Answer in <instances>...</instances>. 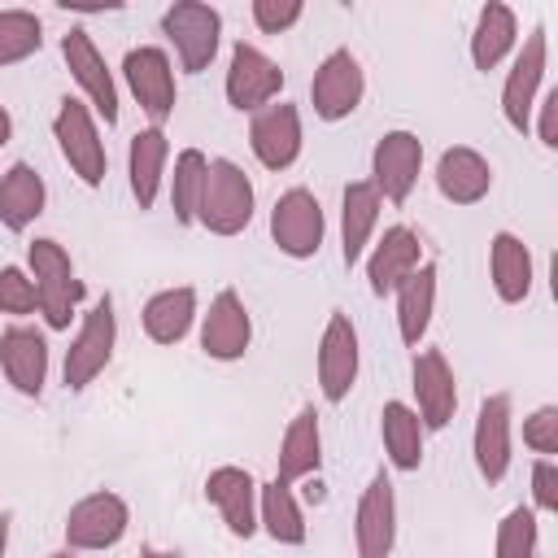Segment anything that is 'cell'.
Here are the masks:
<instances>
[{
  "label": "cell",
  "instance_id": "obj_43",
  "mask_svg": "<svg viewBox=\"0 0 558 558\" xmlns=\"http://www.w3.org/2000/svg\"><path fill=\"white\" fill-rule=\"evenodd\" d=\"M9 523H13V514L4 510V514H0V558H4V545H9Z\"/></svg>",
  "mask_w": 558,
  "mask_h": 558
},
{
  "label": "cell",
  "instance_id": "obj_21",
  "mask_svg": "<svg viewBox=\"0 0 558 558\" xmlns=\"http://www.w3.org/2000/svg\"><path fill=\"white\" fill-rule=\"evenodd\" d=\"M475 466L488 484H497L510 466V397L506 392H493L484 397L480 405V418H475Z\"/></svg>",
  "mask_w": 558,
  "mask_h": 558
},
{
  "label": "cell",
  "instance_id": "obj_27",
  "mask_svg": "<svg viewBox=\"0 0 558 558\" xmlns=\"http://www.w3.org/2000/svg\"><path fill=\"white\" fill-rule=\"evenodd\" d=\"M488 270H493V288L501 301H523L532 292V253L519 235L501 231L493 235V248H488Z\"/></svg>",
  "mask_w": 558,
  "mask_h": 558
},
{
  "label": "cell",
  "instance_id": "obj_11",
  "mask_svg": "<svg viewBox=\"0 0 558 558\" xmlns=\"http://www.w3.org/2000/svg\"><path fill=\"white\" fill-rule=\"evenodd\" d=\"M61 57H65L70 74L78 78V87L92 96V105H96V113L105 118V126H113V122H118V87H113V78H109V70H105V57L96 52V44H92V35H87L83 26H74V31L61 39Z\"/></svg>",
  "mask_w": 558,
  "mask_h": 558
},
{
  "label": "cell",
  "instance_id": "obj_5",
  "mask_svg": "<svg viewBox=\"0 0 558 558\" xmlns=\"http://www.w3.org/2000/svg\"><path fill=\"white\" fill-rule=\"evenodd\" d=\"M113 340H118V318H113V301H96L92 314L83 318V331L78 340L65 349V384L70 388H87L105 362L113 357Z\"/></svg>",
  "mask_w": 558,
  "mask_h": 558
},
{
  "label": "cell",
  "instance_id": "obj_26",
  "mask_svg": "<svg viewBox=\"0 0 558 558\" xmlns=\"http://www.w3.org/2000/svg\"><path fill=\"white\" fill-rule=\"evenodd\" d=\"M39 214H44V179L26 161L9 166L0 179V222L9 231H26Z\"/></svg>",
  "mask_w": 558,
  "mask_h": 558
},
{
  "label": "cell",
  "instance_id": "obj_7",
  "mask_svg": "<svg viewBox=\"0 0 558 558\" xmlns=\"http://www.w3.org/2000/svg\"><path fill=\"white\" fill-rule=\"evenodd\" d=\"M270 235L288 257H314L323 244V205L314 201V192H283L270 209Z\"/></svg>",
  "mask_w": 558,
  "mask_h": 558
},
{
  "label": "cell",
  "instance_id": "obj_8",
  "mask_svg": "<svg viewBox=\"0 0 558 558\" xmlns=\"http://www.w3.org/2000/svg\"><path fill=\"white\" fill-rule=\"evenodd\" d=\"M279 87H283V70L266 52H257L253 44L240 39L231 48V65H227V100H231V109H262V105H270L279 96Z\"/></svg>",
  "mask_w": 558,
  "mask_h": 558
},
{
  "label": "cell",
  "instance_id": "obj_45",
  "mask_svg": "<svg viewBox=\"0 0 558 558\" xmlns=\"http://www.w3.org/2000/svg\"><path fill=\"white\" fill-rule=\"evenodd\" d=\"M48 558H74V554H70V549H61V554H48Z\"/></svg>",
  "mask_w": 558,
  "mask_h": 558
},
{
  "label": "cell",
  "instance_id": "obj_25",
  "mask_svg": "<svg viewBox=\"0 0 558 558\" xmlns=\"http://www.w3.org/2000/svg\"><path fill=\"white\" fill-rule=\"evenodd\" d=\"M375 218H379V192L375 183L357 179L344 187V209H340V257L344 266H357L371 231H375Z\"/></svg>",
  "mask_w": 558,
  "mask_h": 558
},
{
  "label": "cell",
  "instance_id": "obj_17",
  "mask_svg": "<svg viewBox=\"0 0 558 558\" xmlns=\"http://www.w3.org/2000/svg\"><path fill=\"white\" fill-rule=\"evenodd\" d=\"M541 74H545V26H536L523 44V52L514 57V70L501 87V113L514 131H527V118H532V100H536V87H541Z\"/></svg>",
  "mask_w": 558,
  "mask_h": 558
},
{
  "label": "cell",
  "instance_id": "obj_10",
  "mask_svg": "<svg viewBox=\"0 0 558 558\" xmlns=\"http://www.w3.org/2000/svg\"><path fill=\"white\" fill-rule=\"evenodd\" d=\"M423 166V140L410 131H388L375 153H371V170H375V192L388 196L392 205H401L418 179Z\"/></svg>",
  "mask_w": 558,
  "mask_h": 558
},
{
  "label": "cell",
  "instance_id": "obj_16",
  "mask_svg": "<svg viewBox=\"0 0 558 558\" xmlns=\"http://www.w3.org/2000/svg\"><path fill=\"white\" fill-rule=\"evenodd\" d=\"M248 336H253V323H248L244 301L231 288L218 292L209 314H205V323H201V349L209 357H218V362H235V357H244Z\"/></svg>",
  "mask_w": 558,
  "mask_h": 558
},
{
  "label": "cell",
  "instance_id": "obj_20",
  "mask_svg": "<svg viewBox=\"0 0 558 558\" xmlns=\"http://www.w3.org/2000/svg\"><path fill=\"white\" fill-rule=\"evenodd\" d=\"M0 366L22 397H39L48 379V344L35 327H9L0 336Z\"/></svg>",
  "mask_w": 558,
  "mask_h": 558
},
{
  "label": "cell",
  "instance_id": "obj_13",
  "mask_svg": "<svg viewBox=\"0 0 558 558\" xmlns=\"http://www.w3.org/2000/svg\"><path fill=\"white\" fill-rule=\"evenodd\" d=\"M357 379V331L349 323V314H331L327 318V331H323V344H318V384H323V397L327 401H344L349 388Z\"/></svg>",
  "mask_w": 558,
  "mask_h": 558
},
{
  "label": "cell",
  "instance_id": "obj_12",
  "mask_svg": "<svg viewBox=\"0 0 558 558\" xmlns=\"http://www.w3.org/2000/svg\"><path fill=\"white\" fill-rule=\"evenodd\" d=\"M122 70H126V83H131L140 109L153 118V126H161L174 109V70H170L166 52L161 48H135V52H126Z\"/></svg>",
  "mask_w": 558,
  "mask_h": 558
},
{
  "label": "cell",
  "instance_id": "obj_29",
  "mask_svg": "<svg viewBox=\"0 0 558 558\" xmlns=\"http://www.w3.org/2000/svg\"><path fill=\"white\" fill-rule=\"evenodd\" d=\"M196 314V292L192 288H166L144 305V331L157 344H179L192 327Z\"/></svg>",
  "mask_w": 558,
  "mask_h": 558
},
{
  "label": "cell",
  "instance_id": "obj_2",
  "mask_svg": "<svg viewBox=\"0 0 558 558\" xmlns=\"http://www.w3.org/2000/svg\"><path fill=\"white\" fill-rule=\"evenodd\" d=\"M31 270H35V292H39V310L48 318V327H70L74 305L83 296V283L74 279L70 253L57 240H35L31 244Z\"/></svg>",
  "mask_w": 558,
  "mask_h": 558
},
{
  "label": "cell",
  "instance_id": "obj_18",
  "mask_svg": "<svg viewBox=\"0 0 558 558\" xmlns=\"http://www.w3.org/2000/svg\"><path fill=\"white\" fill-rule=\"evenodd\" d=\"M414 397H418V414H423V427H445L458 410V384H453V371L445 362L440 349H423L414 357Z\"/></svg>",
  "mask_w": 558,
  "mask_h": 558
},
{
  "label": "cell",
  "instance_id": "obj_23",
  "mask_svg": "<svg viewBox=\"0 0 558 558\" xmlns=\"http://www.w3.org/2000/svg\"><path fill=\"white\" fill-rule=\"evenodd\" d=\"M436 187L453 201V205H475L488 187H493V170L475 148H445L436 161Z\"/></svg>",
  "mask_w": 558,
  "mask_h": 558
},
{
  "label": "cell",
  "instance_id": "obj_3",
  "mask_svg": "<svg viewBox=\"0 0 558 558\" xmlns=\"http://www.w3.org/2000/svg\"><path fill=\"white\" fill-rule=\"evenodd\" d=\"M161 31L174 39L183 70H187V74H201V70L214 61V52H218L222 17H218V9H209V4L183 0V4H170V9H166Z\"/></svg>",
  "mask_w": 558,
  "mask_h": 558
},
{
  "label": "cell",
  "instance_id": "obj_24",
  "mask_svg": "<svg viewBox=\"0 0 558 558\" xmlns=\"http://www.w3.org/2000/svg\"><path fill=\"white\" fill-rule=\"evenodd\" d=\"M323 462V436H318V414L314 405H301V414L288 423L283 445H279V484L314 475Z\"/></svg>",
  "mask_w": 558,
  "mask_h": 558
},
{
  "label": "cell",
  "instance_id": "obj_22",
  "mask_svg": "<svg viewBox=\"0 0 558 558\" xmlns=\"http://www.w3.org/2000/svg\"><path fill=\"white\" fill-rule=\"evenodd\" d=\"M414 270H418V235H414L410 227H388L384 240L375 244L371 262H366L371 292H375V296H388V292H397Z\"/></svg>",
  "mask_w": 558,
  "mask_h": 558
},
{
  "label": "cell",
  "instance_id": "obj_9",
  "mask_svg": "<svg viewBox=\"0 0 558 558\" xmlns=\"http://www.w3.org/2000/svg\"><path fill=\"white\" fill-rule=\"evenodd\" d=\"M126 532V501L113 493H92L65 514L70 549H109Z\"/></svg>",
  "mask_w": 558,
  "mask_h": 558
},
{
  "label": "cell",
  "instance_id": "obj_32",
  "mask_svg": "<svg viewBox=\"0 0 558 558\" xmlns=\"http://www.w3.org/2000/svg\"><path fill=\"white\" fill-rule=\"evenodd\" d=\"M514 44V13L506 4H488L475 22V35H471V61L475 70H493Z\"/></svg>",
  "mask_w": 558,
  "mask_h": 558
},
{
  "label": "cell",
  "instance_id": "obj_42",
  "mask_svg": "<svg viewBox=\"0 0 558 558\" xmlns=\"http://www.w3.org/2000/svg\"><path fill=\"white\" fill-rule=\"evenodd\" d=\"M9 135H13V122H9V109L0 105V148L9 144Z\"/></svg>",
  "mask_w": 558,
  "mask_h": 558
},
{
  "label": "cell",
  "instance_id": "obj_35",
  "mask_svg": "<svg viewBox=\"0 0 558 558\" xmlns=\"http://www.w3.org/2000/svg\"><path fill=\"white\" fill-rule=\"evenodd\" d=\"M39 17L26 9H4L0 13V65H13L39 48Z\"/></svg>",
  "mask_w": 558,
  "mask_h": 558
},
{
  "label": "cell",
  "instance_id": "obj_37",
  "mask_svg": "<svg viewBox=\"0 0 558 558\" xmlns=\"http://www.w3.org/2000/svg\"><path fill=\"white\" fill-rule=\"evenodd\" d=\"M35 305H39L35 279H26L17 266H4L0 270V314H31Z\"/></svg>",
  "mask_w": 558,
  "mask_h": 558
},
{
  "label": "cell",
  "instance_id": "obj_33",
  "mask_svg": "<svg viewBox=\"0 0 558 558\" xmlns=\"http://www.w3.org/2000/svg\"><path fill=\"white\" fill-rule=\"evenodd\" d=\"M257 493H262V523H266V532H270L279 545H301V541H305V519H301V510H296L288 484L275 480V484H262Z\"/></svg>",
  "mask_w": 558,
  "mask_h": 558
},
{
  "label": "cell",
  "instance_id": "obj_14",
  "mask_svg": "<svg viewBox=\"0 0 558 558\" xmlns=\"http://www.w3.org/2000/svg\"><path fill=\"white\" fill-rule=\"evenodd\" d=\"M248 144H253V153L266 170L292 166L296 153H301V113H296V105L279 100V105L257 109V118L248 126Z\"/></svg>",
  "mask_w": 558,
  "mask_h": 558
},
{
  "label": "cell",
  "instance_id": "obj_39",
  "mask_svg": "<svg viewBox=\"0 0 558 558\" xmlns=\"http://www.w3.org/2000/svg\"><path fill=\"white\" fill-rule=\"evenodd\" d=\"M296 17H301V0H253V22H257L266 35L288 31Z\"/></svg>",
  "mask_w": 558,
  "mask_h": 558
},
{
  "label": "cell",
  "instance_id": "obj_28",
  "mask_svg": "<svg viewBox=\"0 0 558 558\" xmlns=\"http://www.w3.org/2000/svg\"><path fill=\"white\" fill-rule=\"evenodd\" d=\"M432 305H436V266L423 262L401 288H397V323H401V340L418 344L427 323H432Z\"/></svg>",
  "mask_w": 558,
  "mask_h": 558
},
{
  "label": "cell",
  "instance_id": "obj_4",
  "mask_svg": "<svg viewBox=\"0 0 558 558\" xmlns=\"http://www.w3.org/2000/svg\"><path fill=\"white\" fill-rule=\"evenodd\" d=\"M52 135H57V144H61V157L70 161V170H74L87 187L105 183V144H100L96 122H92V113H87L83 100H74V96L61 100L57 122H52Z\"/></svg>",
  "mask_w": 558,
  "mask_h": 558
},
{
  "label": "cell",
  "instance_id": "obj_41",
  "mask_svg": "<svg viewBox=\"0 0 558 558\" xmlns=\"http://www.w3.org/2000/svg\"><path fill=\"white\" fill-rule=\"evenodd\" d=\"M541 144L558 148V87L545 92V100H541Z\"/></svg>",
  "mask_w": 558,
  "mask_h": 558
},
{
  "label": "cell",
  "instance_id": "obj_30",
  "mask_svg": "<svg viewBox=\"0 0 558 558\" xmlns=\"http://www.w3.org/2000/svg\"><path fill=\"white\" fill-rule=\"evenodd\" d=\"M379 432H384V449L397 471H414L423 462V418L410 405L388 401L379 414Z\"/></svg>",
  "mask_w": 558,
  "mask_h": 558
},
{
  "label": "cell",
  "instance_id": "obj_36",
  "mask_svg": "<svg viewBox=\"0 0 558 558\" xmlns=\"http://www.w3.org/2000/svg\"><path fill=\"white\" fill-rule=\"evenodd\" d=\"M497 558H536V514L514 506L497 527Z\"/></svg>",
  "mask_w": 558,
  "mask_h": 558
},
{
  "label": "cell",
  "instance_id": "obj_6",
  "mask_svg": "<svg viewBox=\"0 0 558 558\" xmlns=\"http://www.w3.org/2000/svg\"><path fill=\"white\" fill-rule=\"evenodd\" d=\"M362 92H366V78H362V65H357V57H353L349 48H336V52L318 65V74H314V83H310L314 113L327 118V122L349 118V113L362 105Z\"/></svg>",
  "mask_w": 558,
  "mask_h": 558
},
{
  "label": "cell",
  "instance_id": "obj_38",
  "mask_svg": "<svg viewBox=\"0 0 558 558\" xmlns=\"http://www.w3.org/2000/svg\"><path fill=\"white\" fill-rule=\"evenodd\" d=\"M523 445L536 453H558V410L541 405L527 423H523Z\"/></svg>",
  "mask_w": 558,
  "mask_h": 558
},
{
  "label": "cell",
  "instance_id": "obj_31",
  "mask_svg": "<svg viewBox=\"0 0 558 558\" xmlns=\"http://www.w3.org/2000/svg\"><path fill=\"white\" fill-rule=\"evenodd\" d=\"M166 131L161 126H148L131 140V192L140 201V209H153L157 201V183H161V166H166Z\"/></svg>",
  "mask_w": 558,
  "mask_h": 558
},
{
  "label": "cell",
  "instance_id": "obj_34",
  "mask_svg": "<svg viewBox=\"0 0 558 558\" xmlns=\"http://www.w3.org/2000/svg\"><path fill=\"white\" fill-rule=\"evenodd\" d=\"M205 153L196 148H183L179 161H174V179H170V205H174V218L179 222H192L196 218V205H201V192H205Z\"/></svg>",
  "mask_w": 558,
  "mask_h": 558
},
{
  "label": "cell",
  "instance_id": "obj_44",
  "mask_svg": "<svg viewBox=\"0 0 558 558\" xmlns=\"http://www.w3.org/2000/svg\"><path fill=\"white\" fill-rule=\"evenodd\" d=\"M140 558H179V554H166V549H153V545H148Z\"/></svg>",
  "mask_w": 558,
  "mask_h": 558
},
{
  "label": "cell",
  "instance_id": "obj_15",
  "mask_svg": "<svg viewBox=\"0 0 558 558\" xmlns=\"http://www.w3.org/2000/svg\"><path fill=\"white\" fill-rule=\"evenodd\" d=\"M392 541H397V497H392V480L379 471L357 501V558H388Z\"/></svg>",
  "mask_w": 558,
  "mask_h": 558
},
{
  "label": "cell",
  "instance_id": "obj_19",
  "mask_svg": "<svg viewBox=\"0 0 558 558\" xmlns=\"http://www.w3.org/2000/svg\"><path fill=\"white\" fill-rule=\"evenodd\" d=\"M205 497L218 506L222 523H227L235 536H253V532H257V484H253L248 471H240V466H218V471H209Z\"/></svg>",
  "mask_w": 558,
  "mask_h": 558
},
{
  "label": "cell",
  "instance_id": "obj_1",
  "mask_svg": "<svg viewBox=\"0 0 558 558\" xmlns=\"http://www.w3.org/2000/svg\"><path fill=\"white\" fill-rule=\"evenodd\" d=\"M196 218L214 235H235V231L248 227V218H253V183L235 161H227V157L209 161Z\"/></svg>",
  "mask_w": 558,
  "mask_h": 558
},
{
  "label": "cell",
  "instance_id": "obj_40",
  "mask_svg": "<svg viewBox=\"0 0 558 558\" xmlns=\"http://www.w3.org/2000/svg\"><path fill=\"white\" fill-rule=\"evenodd\" d=\"M532 497H536V510H558V466L554 462L532 466Z\"/></svg>",
  "mask_w": 558,
  "mask_h": 558
}]
</instances>
